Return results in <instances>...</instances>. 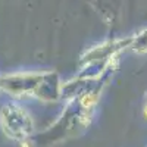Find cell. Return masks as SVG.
<instances>
[{"label":"cell","mask_w":147,"mask_h":147,"mask_svg":"<svg viewBox=\"0 0 147 147\" xmlns=\"http://www.w3.org/2000/svg\"><path fill=\"white\" fill-rule=\"evenodd\" d=\"M62 80L56 71H27L0 77V90L13 99H35L52 105L62 100Z\"/></svg>","instance_id":"obj_1"},{"label":"cell","mask_w":147,"mask_h":147,"mask_svg":"<svg viewBox=\"0 0 147 147\" xmlns=\"http://www.w3.org/2000/svg\"><path fill=\"white\" fill-rule=\"evenodd\" d=\"M91 2H93V5L96 6L97 12H100V9H102V6H103V0H91Z\"/></svg>","instance_id":"obj_4"},{"label":"cell","mask_w":147,"mask_h":147,"mask_svg":"<svg viewBox=\"0 0 147 147\" xmlns=\"http://www.w3.org/2000/svg\"><path fill=\"white\" fill-rule=\"evenodd\" d=\"M131 44L128 40H107L102 44H97L88 49L80 57V72L75 77L82 80H97L110 69L116 66L118 55L122 49Z\"/></svg>","instance_id":"obj_2"},{"label":"cell","mask_w":147,"mask_h":147,"mask_svg":"<svg viewBox=\"0 0 147 147\" xmlns=\"http://www.w3.org/2000/svg\"><path fill=\"white\" fill-rule=\"evenodd\" d=\"M0 129L6 138L28 147L35 132L34 118L18 102L5 103L0 107Z\"/></svg>","instance_id":"obj_3"},{"label":"cell","mask_w":147,"mask_h":147,"mask_svg":"<svg viewBox=\"0 0 147 147\" xmlns=\"http://www.w3.org/2000/svg\"><path fill=\"white\" fill-rule=\"evenodd\" d=\"M144 116L147 118V105H146V107H144Z\"/></svg>","instance_id":"obj_5"}]
</instances>
